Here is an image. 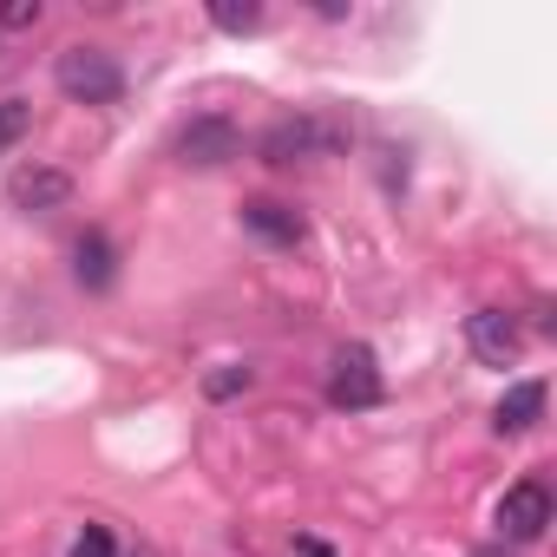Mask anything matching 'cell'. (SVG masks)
<instances>
[{
    "instance_id": "6da1fadb",
    "label": "cell",
    "mask_w": 557,
    "mask_h": 557,
    "mask_svg": "<svg viewBox=\"0 0 557 557\" xmlns=\"http://www.w3.org/2000/svg\"><path fill=\"white\" fill-rule=\"evenodd\" d=\"M348 145H355L348 119H335V112H289V119H275V125L256 138V158L275 164V171H296V164L342 158Z\"/></svg>"
},
{
    "instance_id": "7a4b0ae2",
    "label": "cell",
    "mask_w": 557,
    "mask_h": 557,
    "mask_svg": "<svg viewBox=\"0 0 557 557\" xmlns=\"http://www.w3.org/2000/svg\"><path fill=\"white\" fill-rule=\"evenodd\" d=\"M53 86H60L73 106H119L125 66H119L106 47H66V53L53 60Z\"/></svg>"
},
{
    "instance_id": "3957f363",
    "label": "cell",
    "mask_w": 557,
    "mask_h": 557,
    "mask_svg": "<svg viewBox=\"0 0 557 557\" xmlns=\"http://www.w3.org/2000/svg\"><path fill=\"white\" fill-rule=\"evenodd\" d=\"M381 394H387V381H381L374 348L348 342V348L335 355V368H329V400H335L342 413H361V407H381Z\"/></svg>"
},
{
    "instance_id": "277c9868",
    "label": "cell",
    "mask_w": 557,
    "mask_h": 557,
    "mask_svg": "<svg viewBox=\"0 0 557 557\" xmlns=\"http://www.w3.org/2000/svg\"><path fill=\"white\" fill-rule=\"evenodd\" d=\"M230 158H243V132H236V119L203 112V119H190V125L177 132V164L216 171V164H230Z\"/></svg>"
},
{
    "instance_id": "5b68a950",
    "label": "cell",
    "mask_w": 557,
    "mask_h": 557,
    "mask_svg": "<svg viewBox=\"0 0 557 557\" xmlns=\"http://www.w3.org/2000/svg\"><path fill=\"white\" fill-rule=\"evenodd\" d=\"M466 348H472L485 368H511V361L524 355V329H518V315H505V309H472V315H466Z\"/></svg>"
},
{
    "instance_id": "8992f818",
    "label": "cell",
    "mask_w": 557,
    "mask_h": 557,
    "mask_svg": "<svg viewBox=\"0 0 557 557\" xmlns=\"http://www.w3.org/2000/svg\"><path fill=\"white\" fill-rule=\"evenodd\" d=\"M544 524H550V492H544V479H518V485L498 498V537H505V544H531V537H544Z\"/></svg>"
},
{
    "instance_id": "52a82bcc",
    "label": "cell",
    "mask_w": 557,
    "mask_h": 557,
    "mask_svg": "<svg viewBox=\"0 0 557 557\" xmlns=\"http://www.w3.org/2000/svg\"><path fill=\"white\" fill-rule=\"evenodd\" d=\"M8 203L27 210V216L66 210V203H73V171H60V164H27V171L8 177Z\"/></svg>"
},
{
    "instance_id": "ba28073f",
    "label": "cell",
    "mask_w": 557,
    "mask_h": 557,
    "mask_svg": "<svg viewBox=\"0 0 557 557\" xmlns=\"http://www.w3.org/2000/svg\"><path fill=\"white\" fill-rule=\"evenodd\" d=\"M243 230H249V236H262L269 249H302V243H309L302 210L275 203V197H249V203H243Z\"/></svg>"
},
{
    "instance_id": "9c48e42d",
    "label": "cell",
    "mask_w": 557,
    "mask_h": 557,
    "mask_svg": "<svg viewBox=\"0 0 557 557\" xmlns=\"http://www.w3.org/2000/svg\"><path fill=\"white\" fill-rule=\"evenodd\" d=\"M73 275H79L92 296H106V289L119 283V249H112L106 230H86V236L73 243Z\"/></svg>"
},
{
    "instance_id": "30bf717a",
    "label": "cell",
    "mask_w": 557,
    "mask_h": 557,
    "mask_svg": "<svg viewBox=\"0 0 557 557\" xmlns=\"http://www.w3.org/2000/svg\"><path fill=\"white\" fill-rule=\"evenodd\" d=\"M537 420H544V381H511L498 413H492V426L498 433H531Z\"/></svg>"
},
{
    "instance_id": "8fae6325",
    "label": "cell",
    "mask_w": 557,
    "mask_h": 557,
    "mask_svg": "<svg viewBox=\"0 0 557 557\" xmlns=\"http://www.w3.org/2000/svg\"><path fill=\"white\" fill-rule=\"evenodd\" d=\"M210 27L216 34H256L262 8H256V0H243V8H236V0H210Z\"/></svg>"
},
{
    "instance_id": "7c38bea8",
    "label": "cell",
    "mask_w": 557,
    "mask_h": 557,
    "mask_svg": "<svg viewBox=\"0 0 557 557\" xmlns=\"http://www.w3.org/2000/svg\"><path fill=\"white\" fill-rule=\"evenodd\" d=\"M27 132H34V106L27 99H0V158H8Z\"/></svg>"
},
{
    "instance_id": "4fadbf2b",
    "label": "cell",
    "mask_w": 557,
    "mask_h": 557,
    "mask_svg": "<svg viewBox=\"0 0 557 557\" xmlns=\"http://www.w3.org/2000/svg\"><path fill=\"white\" fill-rule=\"evenodd\" d=\"M249 368L243 361H230V368H216V374H203V400H236V394H249Z\"/></svg>"
},
{
    "instance_id": "5bb4252c",
    "label": "cell",
    "mask_w": 557,
    "mask_h": 557,
    "mask_svg": "<svg viewBox=\"0 0 557 557\" xmlns=\"http://www.w3.org/2000/svg\"><path fill=\"white\" fill-rule=\"evenodd\" d=\"M66 557H119L112 524H79V537H73V550H66Z\"/></svg>"
},
{
    "instance_id": "9a60e30c",
    "label": "cell",
    "mask_w": 557,
    "mask_h": 557,
    "mask_svg": "<svg viewBox=\"0 0 557 557\" xmlns=\"http://www.w3.org/2000/svg\"><path fill=\"white\" fill-rule=\"evenodd\" d=\"M40 21H47L40 0H14V8H0V27H8V34H27V27H40Z\"/></svg>"
},
{
    "instance_id": "2e32d148",
    "label": "cell",
    "mask_w": 557,
    "mask_h": 557,
    "mask_svg": "<svg viewBox=\"0 0 557 557\" xmlns=\"http://www.w3.org/2000/svg\"><path fill=\"white\" fill-rule=\"evenodd\" d=\"M296 550H302V557H335V550H329L322 537H296Z\"/></svg>"
},
{
    "instance_id": "e0dca14e",
    "label": "cell",
    "mask_w": 557,
    "mask_h": 557,
    "mask_svg": "<svg viewBox=\"0 0 557 557\" xmlns=\"http://www.w3.org/2000/svg\"><path fill=\"white\" fill-rule=\"evenodd\" d=\"M472 557H518L511 544H485V550H472Z\"/></svg>"
}]
</instances>
